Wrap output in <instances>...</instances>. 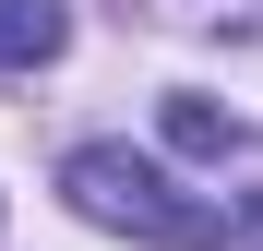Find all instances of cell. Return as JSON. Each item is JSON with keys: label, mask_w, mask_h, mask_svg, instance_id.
Instances as JSON below:
<instances>
[{"label": "cell", "mask_w": 263, "mask_h": 251, "mask_svg": "<svg viewBox=\"0 0 263 251\" xmlns=\"http://www.w3.org/2000/svg\"><path fill=\"white\" fill-rule=\"evenodd\" d=\"M60 191H72L84 227H120L144 251H215V239H228V203H215V191H180L156 156H132V144H72Z\"/></svg>", "instance_id": "obj_1"}, {"label": "cell", "mask_w": 263, "mask_h": 251, "mask_svg": "<svg viewBox=\"0 0 263 251\" xmlns=\"http://www.w3.org/2000/svg\"><path fill=\"white\" fill-rule=\"evenodd\" d=\"M60 36H72V12H60V0H0V72L60 60Z\"/></svg>", "instance_id": "obj_2"}, {"label": "cell", "mask_w": 263, "mask_h": 251, "mask_svg": "<svg viewBox=\"0 0 263 251\" xmlns=\"http://www.w3.org/2000/svg\"><path fill=\"white\" fill-rule=\"evenodd\" d=\"M167 144H192V156H228V120H215L203 96H167Z\"/></svg>", "instance_id": "obj_3"}]
</instances>
